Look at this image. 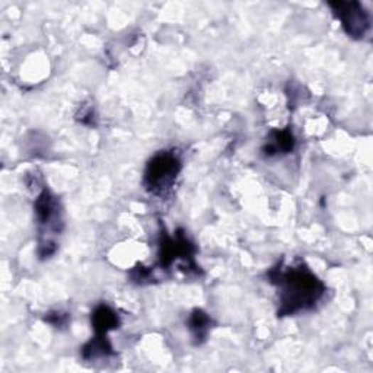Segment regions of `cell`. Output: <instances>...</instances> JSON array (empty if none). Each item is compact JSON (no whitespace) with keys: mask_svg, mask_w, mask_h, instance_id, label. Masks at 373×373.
Here are the masks:
<instances>
[{"mask_svg":"<svg viewBox=\"0 0 373 373\" xmlns=\"http://www.w3.org/2000/svg\"><path fill=\"white\" fill-rule=\"evenodd\" d=\"M181 171V161L174 152H161L148 163L145 172V185L153 194L166 193L175 183Z\"/></svg>","mask_w":373,"mask_h":373,"instance_id":"cell-2","label":"cell"},{"mask_svg":"<svg viewBox=\"0 0 373 373\" xmlns=\"http://www.w3.org/2000/svg\"><path fill=\"white\" fill-rule=\"evenodd\" d=\"M210 325H212V320L206 312H203L202 309L193 310L191 317L188 320V328L197 344H202L206 340L210 331Z\"/></svg>","mask_w":373,"mask_h":373,"instance_id":"cell-7","label":"cell"},{"mask_svg":"<svg viewBox=\"0 0 373 373\" xmlns=\"http://www.w3.org/2000/svg\"><path fill=\"white\" fill-rule=\"evenodd\" d=\"M295 148V137L291 130L274 131L270 136V140L264 146V153L267 156H273L277 153H289Z\"/></svg>","mask_w":373,"mask_h":373,"instance_id":"cell-6","label":"cell"},{"mask_svg":"<svg viewBox=\"0 0 373 373\" xmlns=\"http://www.w3.org/2000/svg\"><path fill=\"white\" fill-rule=\"evenodd\" d=\"M36 215L41 237H47L50 232L59 234L62 225L60 206L59 202H57V198L47 188H44L36 200ZM48 237L44 242L40 244V247L44 245Z\"/></svg>","mask_w":373,"mask_h":373,"instance_id":"cell-4","label":"cell"},{"mask_svg":"<svg viewBox=\"0 0 373 373\" xmlns=\"http://www.w3.org/2000/svg\"><path fill=\"white\" fill-rule=\"evenodd\" d=\"M119 315L108 305H99L92 313V327L97 335H107L111 330L119 328Z\"/></svg>","mask_w":373,"mask_h":373,"instance_id":"cell-5","label":"cell"},{"mask_svg":"<svg viewBox=\"0 0 373 373\" xmlns=\"http://www.w3.org/2000/svg\"><path fill=\"white\" fill-rule=\"evenodd\" d=\"M269 279L279 288V317L312 309L325 293V284L305 264L288 270H283L281 266L274 267L270 270Z\"/></svg>","mask_w":373,"mask_h":373,"instance_id":"cell-1","label":"cell"},{"mask_svg":"<svg viewBox=\"0 0 373 373\" xmlns=\"http://www.w3.org/2000/svg\"><path fill=\"white\" fill-rule=\"evenodd\" d=\"M45 321H48L54 327H65L67 324V321H69V317H67L66 313L55 312V313H50L48 317L45 318Z\"/></svg>","mask_w":373,"mask_h":373,"instance_id":"cell-9","label":"cell"},{"mask_svg":"<svg viewBox=\"0 0 373 373\" xmlns=\"http://www.w3.org/2000/svg\"><path fill=\"white\" fill-rule=\"evenodd\" d=\"M109 355H112V347L107 335H97L82 349V356L85 360L107 357Z\"/></svg>","mask_w":373,"mask_h":373,"instance_id":"cell-8","label":"cell"},{"mask_svg":"<svg viewBox=\"0 0 373 373\" xmlns=\"http://www.w3.org/2000/svg\"><path fill=\"white\" fill-rule=\"evenodd\" d=\"M328 6L340 19L344 33L355 40H362L370 30V16L359 2H330Z\"/></svg>","mask_w":373,"mask_h":373,"instance_id":"cell-3","label":"cell"}]
</instances>
